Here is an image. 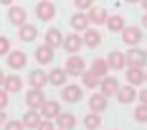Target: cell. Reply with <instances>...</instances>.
I'll list each match as a JSON object with an SVG mask.
<instances>
[{"instance_id": "cell-1", "label": "cell", "mask_w": 147, "mask_h": 130, "mask_svg": "<svg viewBox=\"0 0 147 130\" xmlns=\"http://www.w3.org/2000/svg\"><path fill=\"white\" fill-rule=\"evenodd\" d=\"M129 68H143L147 65V53L141 49H131L125 55Z\"/></svg>"}, {"instance_id": "cell-2", "label": "cell", "mask_w": 147, "mask_h": 130, "mask_svg": "<svg viewBox=\"0 0 147 130\" xmlns=\"http://www.w3.org/2000/svg\"><path fill=\"white\" fill-rule=\"evenodd\" d=\"M57 9L51 2L47 0H42L35 7V14L41 21H49L55 17Z\"/></svg>"}, {"instance_id": "cell-3", "label": "cell", "mask_w": 147, "mask_h": 130, "mask_svg": "<svg viewBox=\"0 0 147 130\" xmlns=\"http://www.w3.org/2000/svg\"><path fill=\"white\" fill-rule=\"evenodd\" d=\"M86 64L83 58L79 56H71L65 62V72L73 77H78L82 75L85 71Z\"/></svg>"}, {"instance_id": "cell-4", "label": "cell", "mask_w": 147, "mask_h": 130, "mask_svg": "<svg viewBox=\"0 0 147 130\" xmlns=\"http://www.w3.org/2000/svg\"><path fill=\"white\" fill-rule=\"evenodd\" d=\"M61 98L67 103H77L83 97V91L78 85H69L61 90Z\"/></svg>"}, {"instance_id": "cell-5", "label": "cell", "mask_w": 147, "mask_h": 130, "mask_svg": "<svg viewBox=\"0 0 147 130\" xmlns=\"http://www.w3.org/2000/svg\"><path fill=\"white\" fill-rule=\"evenodd\" d=\"M142 39V31L137 26L124 27L122 30V41L126 45H135Z\"/></svg>"}, {"instance_id": "cell-6", "label": "cell", "mask_w": 147, "mask_h": 130, "mask_svg": "<svg viewBox=\"0 0 147 130\" xmlns=\"http://www.w3.org/2000/svg\"><path fill=\"white\" fill-rule=\"evenodd\" d=\"M25 101H26L27 106L30 107L31 109H38L45 102V94L41 92V90L32 88L27 92Z\"/></svg>"}, {"instance_id": "cell-7", "label": "cell", "mask_w": 147, "mask_h": 130, "mask_svg": "<svg viewBox=\"0 0 147 130\" xmlns=\"http://www.w3.org/2000/svg\"><path fill=\"white\" fill-rule=\"evenodd\" d=\"M83 43V39L78 35V33H69L65 39L63 41V47L65 51L67 53H77L81 49Z\"/></svg>"}, {"instance_id": "cell-8", "label": "cell", "mask_w": 147, "mask_h": 130, "mask_svg": "<svg viewBox=\"0 0 147 130\" xmlns=\"http://www.w3.org/2000/svg\"><path fill=\"white\" fill-rule=\"evenodd\" d=\"M49 78L47 75L45 73V71L42 70L36 69L34 71L30 72L28 76V82L30 84V86L34 89H39L41 90V88H43L47 85Z\"/></svg>"}, {"instance_id": "cell-9", "label": "cell", "mask_w": 147, "mask_h": 130, "mask_svg": "<svg viewBox=\"0 0 147 130\" xmlns=\"http://www.w3.org/2000/svg\"><path fill=\"white\" fill-rule=\"evenodd\" d=\"M53 49L49 47V45H39L35 51V59L40 65H47L49 64L53 59Z\"/></svg>"}, {"instance_id": "cell-10", "label": "cell", "mask_w": 147, "mask_h": 130, "mask_svg": "<svg viewBox=\"0 0 147 130\" xmlns=\"http://www.w3.org/2000/svg\"><path fill=\"white\" fill-rule=\"evenodd\" d=\"M88 17L90 19V22L97 25H102L106 23L108 19V12L105 8L100 6L91 7L88 12Z\"/></svg>"}, {"instance_id": "cell-11", "label": "cell", "mask_w": 147, "mask_h": 130, "mask_svg": "<svg viewBox=\"0 0 147 130\" xmlns=\"http://www.w3.org/2000/svg\"><path fill=\"white\" fill-rule=\"evenodd\" d=\"M27 58L24 53L20 51H14L7 57V65L13 70L22 69L26 65Z\"/></svg>"}, {"instance_id": "cell-12", "label": "cell", "mask_w": 147, "mask_h": 130, "mask_svg": "<svg viewBox=\"0 0 147 130\" xmlns=\"http://www.w3.org/2000/svg\"><path fill=\"white\" fill-rule=\"evenodd\" d=\"M7 15H8L9 21L16 26L17 25L18 26L22 25L23 23H25V20H26V12L22 7L18 6V5L10 7Z\"/></svg>"}, {"instance_id": "cell-13", "label": "cell", "mask_w": 147, "mask_h": 130, "mask_svg": "<svg viewBox=\"0 0 147 130\" xmlns=\"http://www.w3.org/2000/svg\"><path fill=\"white\" fill-rule=\"evenodd\" d=\"M119 82L116 78L107 77L101 82V91L102 94L106 97H111L114 94H117L119 91Z\"/></svg>"}, {"instance_id": "cell-14", "label": "cell", "mask_w": 147, "mask_h": 130, "mask_svg": "<svg viewBox=\"0 0 147 130\" xmlns=\"http://www.w3.org/2000/svg\"><path fill=\"white\" fill-rule=\"evenodd\" d=\"M107 63L109 65V68L113 70H122L124 66L126 65V59H125V55L119 51H111L108 55L107 58Z\"/></svg>"}, {"instance_id": "cell-15", "label": "cell", "mask_w": 147, "mask_h": 130, "mask_svg": "<svg viewBox=\"0 0 147 130\" xmlns=\"http://www.w3.org/2000/svg\"><path fill=\"white\" fill-rule=\"evenodd\" d=\"M126 80L134 86H140L146 81L147 76L141 68H129L126 72Z\"/></svg>"}, {"instance_id": "cell-16", "label": "cell", "mask_w": 147, "mask_h": 130, "mask_svg": "<svg viewBox=\"0 0 147 130\" xmlns=\"http://www.w3.org/2000/svg\"><path fill=\"white\" fill-rule=\"evenodd\" d=\"M45 43L49 45V47H51L53 49H57L63 45V35L61 32L55 27H51L45 33Z\"/></svg>"}, {"instance_id": "cell-17", "label": "cell", "mask_w": 147, "mask_h": 130, "mask_svg": "<svg viewBox=\"0 0 147 130\" xmlns=\"http://www.w3.org/2000/svg\"><path fill=\"white\" fill-rule=\"evenodd\" d=\"M19 39L25 43H30L33 41L37 37V29L34 25L30 23H23L20 25L18 31Z\"/></svg>"}, {"instance_id": "cell-18", "label": "cell", "mask_w": 147, "mask_h": 130, "mask_svg": "<svg viewBox=\"0 0 147 130\" xmlns=\"http://www.w3.org/2000/svg\"><path fill=\"white\" fill-rule=\"evenodd\" d=\"M89 24H90V19L88 17V14L84 12H77L71 17V27L78 31L87 29Z\"/></svg>"}, {"instance_id": "cell-19", "label": "cell", "mask_w": 147, "mask_h": 130, "mask_svg": "<svg viewBox=\"0 0 147 130\" xmlns=\"http://www.w3.org/2000/svg\"><path fill=\"white\" fill-rule=\"evenodd\" d=\"M107 99L106 96L103 94H94L89 100V107L94 113H100L103 112L107 108Z\"/></svg>"}, {"instance_id": "cell-20", "label": "cell", "mask_w": 147, "mask_h": 130, "mask_svg": "<svg viewBox=\"0 0 147 130\" xmlns=\"http://www.w3.org/2000/svg\"><path fill=\"white\" fill-rule=\"evenodd\" d=\"M137 97L136 90L130 86H125V87L119 89L117 92V98L121 104H130L135 101Z\"/></svg>"}, {"instance_id": "cell-21", "label": "cell", "mask_w": 147, "mask_h": 130, "mask_svg": "<svg viewBox=\"0 0 147 130\" xmlns=\"http://www.w3.org/2000/svg\"><path fill=\"white\" fill-rule=\"evenodd\" d=\"M57 124L63 130H71L76 126V118L71 113H59L57 116Z\"/></svg>"}, {"instance_id": "cell-22", "label": "cell", "mask_w": 147, "mask_h": 130, "mask_svg": "<svg viewBox=\"0 0 147 130\" xmlns=\"http://www.w3.org/2000/svg\"><path fill=\"white\" fill-rule=\"evenodd\" d=\"M101 39H102V37H101L100 32L94 28L87 29L84 37H83V41L89 49H95L98 47L101 43Z\"/></svg>"}, {"instance_id": "cell-23", "label": "cell", "mask_w": 147, "mask_h": 130, "mask_svg": "<svg viewBox=\"0 0 147 130\" xmlns=\"http://www.w3.org/2000/svg\"><path fill=\"white\" fill-rule=\"evenodd\" d=\"M41 122L40 115L35 111V109H31L28 112L23 115L22 118V124L24 127L28 128V129H34L37 128L39 123Z\"/></svg>"}, {"instance_id": "cell-24", "label": "cell", "mask_w": 147, "mask_h": 130, "mask_svg": "<svg viewBox=\"0 0 147 130\" xmlns=\"http://www.w3.org/2000/svg\"><path fill=\"white\" fill-rule=\"evenodd\" d=\"M40 109L43 117H45L47 119H53V118H57V116L59 114L61 106L55 101H49L45 102Z\"/></svg>"}, {"instance_id": "cell-25", "label": "cell", "mask_w": 147, "mask_h": 130, "mask_svg": "<svg viewBox=\"0 0 147 130\" xmlns=\"http://www.w3.org/2000/svg\"><path fill=\"white\" fill-rule=\"evenodd\" d=\"M106 24L111 32H120L125 27V20L120 15H112L108 17Z\"/></svg>"}, {"instance_id": "cell-26", "label": "cell", "mask_w": 147, "mask_h": 130, "mask_svg": "<svg viewBox=\"0 0 147 130\" xmlns=\"http://www.w3.org/2000/svg\"><path fill=\"white\" fill-rule=\"evenodd\" d=\"M4 88L7 92L10 93H15L18 92L22 87V81L21 79L16 75H9L7 78H5L4 81Z\"/></svg>"}, {"instance_id": "cell-27", "label": "cell", "mask_w": 147, "mask_h": 130, "mask_svg": "<svg viewBox=\"0 0 147 130\" xmlns=\"http://www.w3.org/2000/svg\"><path fill=\"white\" fill-rule=\"evenodd\" d=\"M109 70V65L107 61L103 58H97L94 60L91 66V71L96 74L98 77H104Z\"/></svg>"}, {"instance_id": "cell-28", "label": "cell", "mask_w": 147, "mask_h": 130, "mask_svg": "<svg viewBox=\"0 0 147 130\" xmlns=\"http://www.w3.org/2000/svg\"><path fill=\"white\" fill-rule=\"evenodd\" d=\"M49 81L53 86H61L67 81V72L63 69H53L47 76Z\"/></svg>"}, {"instance_id": "cell-29", "label": "cell", "mask_w": 147, "mask_h": 130, "mask_svg": "<svg viewBox=\"0 0 147 130\" xmlns=\"http://www.w3.org/2000/svg\"><path fill=\"white\" fill-rule=\"evenodd\" d=\"M82 81L83 84L89 89H95L97 86L100 84V77L94 74L92 71L84 72L82 75Z\"/></svg>"}, {"instance_id": "cell-30", "label": "cell", "mask_w": 147, "mask_h": 130, "mask_svg": "<svg viewBox=\"0 0 147 130\" xmlns=\"http://www.w3.org/2000/svg\"><path fill=\"white\" fill-rule=\"evenodd\" d=\"M84 124L87 129L89 130H95L96 128L99 127L101 124V118L97 113H90L85 117Z\"/></svg>"}, {"instance_id": "cell-31", "label": "cell", "mask_w": 147, "mask_h": 130, "mask_svg": "<svg viewBox=\"0 0 147 130\" xmlns=\"http://www.w3.org/2000/svg\"><path fill=\"white\" fill-rule=\"evenodd\" d=\"M135 118L139 122H147V105L146 104H141L137 106L135 109Z\"/></svg>"}, {"instance_id": "cell-32", "label": "cell", "mask_w": 147, "mask_h": 130, "mask_svg": "<svg viewBox=\"0 0 147 130\" xmlns=\"http://www.w3.org/2000/svg\"><path fill=\"white\" fill-rule=\"evenodd\" d=\"M10 49V41L5 37H0V56L6 55Z\"/></svg>"}, {"instance_id": "cell-33", "label": "cell", "mask_w": 147, "mask_h": 130, "mask_svg": "<svg viewBox=\"0 0 147 130\" xmlns=\"http://www.w3.org/2000/svg\"><path fill=\"white\" fill-rule=\"evenodd\" d=\"M23 124L17 120H11L7 123L5 130H23Z\"/></svg>"}, {"instance_id": "cell-34", "label": "cell", "mask_w": 147, "mask_h": 130, "mask_svg": "<svg viewBox=\"0 0 147 130\" xmlns=\"http://www.w3.org/2000/svg\"><path fill=\"white\" fill-rule=\"evenodd\" d=\"M75 5L78 7L79 9H88L92 6L93 0H74Z\"/></svg>"}, {"instance_id": "cell-35", "label": "cell", "mask_w": 147, "mask_h": 130, "mask_svg": "<svg viewBox=\"0 0 147 130\" xmlns=\"http://www.w3.org/2000/svg\"><path fill=\"white\" fill-rule=\"evenodd\" d=\"M8 104V95L6 90L0 89V110L5 108Z\"/></svg>"}, {"instance_id": "cell-36", "label": "cell", "mask_w": 147, "mask_h": 130, "mask_svg": "<svg viewBox=\"0 0 147 130\" xmlns=\"http://www.w3.org/2000/svg\"><path fill=\"white\" fill-rule=\"evenodd\" d=\"M37 130H55V126L49 120H45V121H41L39 123Z\"/></svg>"}, {"instance_id": "cell-37", "label": "cell", "mask_w": 147, "mask_h": 130, "mask_svg": "<svg viewBox=\"0 0 147 130\" xmlns=\"http://www.w3.org/2000/svg\"><path fill=\"white\" fill-rule=\"evenodd\" d=\"M139 100L142 104L147 105V89H143L139 93Z\"/></svg>"}, {"instance_id": "cell-38", "label": "cell", "mask_w": 147, "mask_h": 130, "mask_svg": "<svg viewBox=\"0 0 147 130\" xmlns=\"http://www.w3.org/2000/svg\"><path fill=\"white\" fill-rule=\"evenodd\" d=\"M6 118H7V115L4 113V112H0V125H2V124L4 123Z\"/></svg>"}, {"instance_id": "cell-39", "label": "cell", "mask_w": 147, "mask_h": 130, "mask_svg": "<svg viewBox=\"0 0 147 130\" xmlns=\"http://www.w3.org/2000/svg\"><path fill=\"white\" fill-rule=\"evenodd\" d=\"M4 81H5V77H4V74L2 72L0 71V87L4 84Z\"/></svg>"}, {"instance_id": "cell-40", "label": "cell", "mask_w": 147, "mask_h": 130, "mask_svg": "<svg viewBox=\"0 0 147 130\" xmlns=\"http://www.w3.org/2000/svg\"><path fill=\"white\" fill-rule=\"evenodd\" d=\"M142 24L144 25V27L147 28V13H145L142 16Z\"/></svg>"}, {"instance_id": "cell-41", "label": "cell", "mask_w": 147, "mask_h": 130, "mask_svg": "<svg viewBox=\"0 0 147 130\" xmlns=\"http://www.w3.org/2000/svg\"><path fill=\"white\" fill-rule=\"evenodd\" d=\"M13 0H0V3L3 5H9L12 3Z\"/></svg>"}, {"instance_id": "cell-42", "label": "cell", "mask_w": 147, "mask_h": 130, "mask_svg": "<svg viewBox=\"0 0 147 130\" xmlns=\"http://www.w3.org/2000/svg\"><path fill=\"white\" fill-rule=\"evenodd\" d=\"M126 2H128V3H131V4H135V3H138V2H140L141 0H125Z\"/></svg>"}, {"instance_id": "cell-43", "label": "cell", "mask_w": 147, "mask_h": 130, "mask_svg": "<svg viewBox=\"0 0 147 130\" xmlns=\"http://www.w3.org/2000/svg\"><path fill=\"white\" fill-rule=\"evenodd\" d=\"M142 1V6H143V8L145 9V10L147 11V0H141Z\"/></svg>"}]
</instances>
